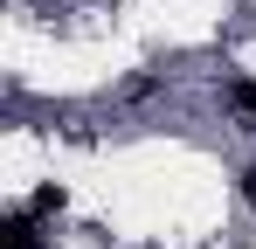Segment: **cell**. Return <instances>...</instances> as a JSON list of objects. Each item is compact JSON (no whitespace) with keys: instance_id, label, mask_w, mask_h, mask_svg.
I'll use <instances>...</instances> for the list:
<instances>
[{"instance_id":"obj_1","label":"cell","mask_w":256,"mask_h":249,"mask_svg":"<svg viewBox=\"0 0 256 249\" xmlns=\"http://www.w3.org/2000/svg\"><path fill=\"white\" fill-rule=\"evenodd\" d=\"M0 249H42V222L28 208H7L0 214Z\"/></svg>"},{"instance_id":"obj_2","label":"cell","mask_w":256,"mask_h":249,"mask_svg":"<svg viewBox=\"0 0 256 249\" xmlns=\"http://www.w3.org/2000/svg\"><path fill=\"white\" fill-rule=\"evenodd\" d=\"M62 208H70V187H56V180H42V187L28 194V214H35V222H56Z\"/></svg>"},{"instance_id":"obj_3","label":"cell","mask_w":256,"mask_h":249,"mask_svg":"<svg viewBox=\"0 0 256 249\" xmlns=\"http://www.w3.org/2000/svg\"><path fill=\"white\" fill-rule=\"evenodd\" d=\"M242 201H256V166H242Z\"/></svg>"}]
</instances>
